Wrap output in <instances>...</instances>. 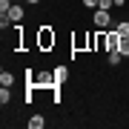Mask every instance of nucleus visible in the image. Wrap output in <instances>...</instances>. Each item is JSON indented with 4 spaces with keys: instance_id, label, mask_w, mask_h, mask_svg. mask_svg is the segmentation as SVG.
I'll use <instances>...</instances> for the list:
<instances>
[{
    "instance_id": "6",
    "label": "nucleus",
    "mask_w": 129,
    "mask_h": 129,
    "mask_svg": "<svg viewBox=\"0 0 129 129\" xmlns=\"http://www.w3.org/2000/svg\"><path fill=\"white\" fill-rule=\"evenodd\" d=\"M12 83H14V75L3 69V72H0V86H12Z\"/></svg>"
},
{
    "instance_id": "13",
    "label": "nucleus",
    "mask_w": 129,
    "mask_h": 129,
    "mask_svg": "<svg viewBox=\"0 0 129 129\" xmlns=\"http://www.w3.org/2000/svg\"><path fill=\"white\" fill-rule=\"evenodd\" d=\"M9 9H12L9 0H0V14H9Z\"/></svg>"
},
{
    "instance_id": "11",
    "label": "nucleus",
    "mask_w": 129,
    "mask_h": 129,
    "mask_svg": "<svg viewBox=\"0 0 129 129\" xmlns=\"http://www.w3.org/2000/svg\"><path fill=\"white\" fill-rule=\"evenodd\" d=\"M120 57H123L120 52H109V63H112V66H118V63H120Z\"/></svg>"
},
{
    "instance_id": "4",
    "label": "nucleus",
    "mask_w": 129,
    "mask_h": 129,
    "mask_svg": "<svg viewBox=\"0 0 129 129\" xmlns=\"http://www.w3.org/2000/svg\"><path fill=\"white\" fill-rule=\"evenodd\" d=\"M9 20L12 23H20V20H23V6H12L9 9Z\"/></svg>"
},
{
    "instance_id": "10",
    "label": "nucleus",
    "mask_w": 129,
    "mask_h": 129,
    "mask_svg": "<svg viewBox=\"0 0 129 129\" xmlns=\"http://www.w3.org/2000/svg\"><path fill=\"white\" fill-rule=\"evenodd\" d=\"M9 101H12V95H9V86H3V89H0V103L6 106Z\"/></svg>"
},
{
    "instance_id": "16",
    "label": "nucleus",
    "mask_w": 129,
    "mask_h": 129,
    "mask_svg": "<svg viewBox=\"0 0 129 129\" xmlns=\"http://www.w3.org/2000/svg\"><path fill=\"white\" fill-rule=\"evenodd\" d=\"M26 3H32V6H35V3H40V0H26Z\"/></svg>"
},
{
    "instance_id": "15",
    "label": "nucleus",
    "mask_w": 129,
    "mask_h": 129,
    "mask_svg": "<svg viewBox=\"0 0 129 129\" xmlns=\"http://www.w3.org/2000/svg\"><path fill=\"white\" fill-rule=\"evenodd\" d=\"M123 3H126V0H115V6H123Z\"/></svg>"
},
{
    "instance_id": "1",
    "label": "nucleus",
    "mask_w": 129,
    "mask_h": 129,
    "mask_svg": "<svg viewBox=\"0 0 129 129\" xmlns=\"http://www.w3.org/2000/svg\"><path fill=\"white\" fill-rule=\"evenodd\" d=\"M37 43H40V49H52L55 46V32H52L49 26H43L40 35H37Z\"/></svg>"
},
{
    "instance_id": "2",
    "label": "nucleus",
    "mask_w": 129,
    "mask_h": 129,
    "mask_svg": "<svg viewBox=\"0 0 129 129\" xmlns=\"http://www.w3.org/2000/svg\"><path fill=\"white\" fill-rule=\"evenodd\" d=\"M92 20H95L98 29H106V26L112 23V17H109V12H106V9H95V17H92Z\"/></svg>"
},
{
    "instance_id": "3",
    "label": "nucleus",
    "mask_w": 129,
    "mask_h": 129,
    "mask_svg": "<svg viewBox=\"0 0 129 129\" xmlns=\"http://www.w3.org/2000/svg\"><path fill=\"white\" fill-rule=\"evenodd\" d=\"M106 49H109V52H118V49H120V35H118V29H112V32L106 35Z\"/></svg>"
},
{
    "instance_id": "14",
    "label": "nucleus",
    "mask_w": 129,
    "mask_h": 129,
    "mask_svg": "<svg viewBox=\"0 0 129 129\" xmlns=\"http://www.w3.org/2000/svg\"><path fill=\"white\" fill-rule=\"evenodd\" d=\"M98 3L101 0H83V6H89V9H98Z\"/></svg>"
},
{
    "instance_id": "9",
    "label": "nucleus",
    "mask_w": 129,
    "mask_h": 129,
    "mask_svg": "<svg viewBox=\"0 0 129 129\" xmlns=\"http://www.w3.org/2000/svg\"><path fill=\"white\" fill-rule=\"evenodd\" d=\"M63 80H66V69L57 66V69H55V83H63Z\"/></svg>"
},
{
    "instance_id": "7",
    "label": "nucleus",
    "mask_w": 129,
    "mask_h": 129,
    "mask_svg": "<svg viewBox=\"0 0 129 129\" xmlns=\"http://www.w3.org/2000/svg\"><path fill=\"white\" fill-rule=\"evenodd\" d=\"M115 29H118V35H120V37H129V20H120Z\"/></svg>"
},
{
    "instance_id": "5",
    "label": "nucleus",
    "mask_w": 129,
    "mask_h": 129,
    "mask_svg": "<svg viewBox=\"0 0 129 129\" xmlns=\"http://www.w3.org/2000/svg\"><path fill=\"white\" fill-rule=\"evenodd\" d=\"M29 126H32V129H43V126H46V118H43V115H32V118H29Z\"/></svg>"
},
{
    "instance_id": "12",
    "label": "nucleus",
    "mask_w": 129,
    "mask_h": 129,
    "mask_svg": "<svg viewBox=\"0 0 129 129\" xmlns=\"http://www.w3.org/2000/svg\"><path fill=\"white\" fill-rule=\"evenodd\" d=\"M112 6H115V0H101V3H98V9H106V12H109Z\"/></svg>"
},
{
    "instance_id": "8",
    "label": "nucleus",
    "mask_w": 129,
    "mask_h": 129,
    "mask_svg": "<svg viewBox=\"0 0 129 129\" xmlns=\"http://www.w3.org/2000/svg\"><path fill=\"white\" fill-rule=\"evenodd\" d=\"M120 55H123V57H129V37H120Z\"/></svg>"
}]
</instances>
